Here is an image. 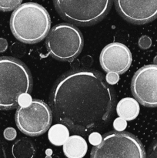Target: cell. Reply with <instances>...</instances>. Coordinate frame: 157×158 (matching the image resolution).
Listing matches in <instances>:
<instances>
[{
	"label": "cell",
	"mask_w": 157,
	"mask_h": 158,
	"mask_svg": "<svg viewBox=\"0 0 157 158\" xmlns=\"http://www.w3.org/2000/svg\"><path fill=\"white\" fill-rule=\"evenodd\" d=\"M115 91L101 73L68 71L57 80L49 97L55 120L69 131L86 136L109 124L115 107Z\"/></svg>",
	"instance_id": "cell-1"
},
{
	"label": "cell",
	"mask_w": 157,
	"mask_h": 158,
	"mask_svg": "<svg viewBox=\"0 0 157 158\" xmlns=\"http://www.w3.org/2000/svg\"><path fill=\"white\" fill-rule=\"evenodd\" d=\"M29 68L12 57H0V109L12 110L19 105L20 97L32 89Z\"/></svg>",
	"instance_id": "cell-2"
},
{
	"label": "cell",
	"mask_w": 157,
	"mask_h": 158,
	"mask_svg": "<svg viewBox=\"0 0 157 158\" xmlns=\"http://www.w3.org/2000/svg\"><path fill=\"white\" fill-rule=\"evenodd\" d=\"M50 26L49 12L38 3H23L11 15L12 34L20 42L27 44H35L44 40L50 30Z\"/></svg>",
	"instance_id": "cell-3"
},
{
	"label": "cell",
	"mask_w": 157,
	"mask_h": 158,
	"mask_svg": "<svg viewBox=\"0 0 157 158\" xmlns=\"http://www.w3.org/2000/svg\"><path fill=\"white\" fill-rule=\"evenodd\" d=\"M53 4L60 16L65 20L78 26H86L101 21L109 13L112 2L109 0H55Z\"/></svg>",
	"instance_id": "cell-4"
},
{
	"label": "cell",
	"mask_w": 157,
	"mask_h": 158,
	"mask_svg": "<svg viewBox=\"0 0 157 158\" xmlns=\"http://www.w3.org/2000/svg\"><path fill=\"white\" fill-rule=\"evenodd\" d=\"M90 158H146L144 147L133 134L123 131L105 134L91 151Z\"/></svg>",
	"instance_id": "cell-5"
},
{
	"label": "cell",
	"mask_w": 157,
	"mask_h": 158,
	"mask_svg": "<svg viewBox=\"0 0 157 158\" xmlns=\"http://www.w3.org/2000/svg\"><path fill=\"white\" fill-rule=\"evenodd\" d=\"M83 37L76 26L60 23L49 30L46 40L48 51L59 61H72L78 56L83 47Z\"/></svg>",
	"instance_id": "cell-6"
},
{
	"label": "cell",
	"mask_w": 157,
	"mask_h": 158,
	"mask_svg": "<svg viewBox=\"0 0 157 158\" xmlns=\"http://www.w3.org/2000/svg\"><path fill=\"white\" fill-rule=\"evenodd\" d=\"M15 120L21 132L30 137H37L49 130L52 113L45 102L34 100L26 106H20L17 109Z\"/></svg>",
	"instance_id": "cell-7"
},
{
	"label": "cell",
	"mask_w": 157,
	"mask_h": 158,
	"mask_svg": "<svg viewBox=\"0 0 157 158\" xmlns=\"http://www.w3.org/2000/svg\"><path fill=\"white\" fill-rule=\"evenodd\" d=\"M131 90L140 104L157 107V66L146 65L138 69L132 77Z\"/></svg>",
	"instance_id": "cell-8"
},
{
	"label": "cell",
	"mask_w": 157,
	"mask_h": 158,
	"mask_svg": "<svg viewBox=\"0 0 157 158\" xmlns=\"http://www.w3.org/2000/svg\"><path fill=\"white\" fill-rule=\"evenodd\" d=\"M114 3L118 13L129 23L137 25L146 24L157 18V1L155 0H116Z\"/></svg>",
	"instance_id": "cell-9"
},
{
	"label": "cell",
	"mask_w": 157,
	"mask_h": 158,
	"mask_svg": "<svg viewBox=\"0 0 157 158\" xmlns=\"http://www.w3.org/2000/svg\"><path fill=\"white\" fill-rule=\"evenodd\" d=\"M132 53L123 43H109L103 48L99 56V62L103 70L123 74L129 69L132 63Z\"/></svg>",
	"instance_id": "cell-10"
},
{
	"label": "cell",
	"mask_w": 157,
	"mask_h": 158,
	"mask_svg": "<svg viewBox=\"0 0 157 158\" xmlns=\"http://www.w3.org/2000/svg\"><path fill=\"white\" fill-rule=\"evenodd\" d=\"M63 153L68 158H83L87 153L88 145L81 136L73 135L63 144Z\"/></svg>",
	"instance_id": "cell-11"
},
{
	"label": "cell",
	"mask_w": 157,
	"mask_h": 158,
	"mask_svg": "<svg viewBox=\"0 0 157 158\" xmlns=\"http://www.w3.org/2000/svg\"><path fill=\"white\" fill-rule=\"evenodd\" d=\"M139 105L135 99L126 97L120 100L116 106V112L119 118L126 121L132 120L139 114Z\"/></svg>",
	"instance_id": "cell-12"
},
{
	"label": "cell",
	"mask_w": 157,
	"mask_h": 158,
	"mask_svg": "<svg viewBox=\"0 0 157 158\" xmlns=\"http://www.w3.org/2000/svg\"><path fill=\"white\" fill-rule=\"evenodd\" d=\"M35 154V146L26 138L17 140L12 146V155L14 158H32Z\"/></svg>",
	"instance_id": "cell-13"
},
{
	"label": "cell",
	"mask_w": 157,
	"mask_h": 158,
	"mask_svg": "<svg viewBox=\"0 0 157 158\" xmlns=\"http://www.w3.org/2000/svg\"><path fill=\"white\" fill-rule=\"evenodd\" d=\"M48 137L52 144L62 146L69 137V131L64 125L57 123L49 130Z\"/></svg>",
	"instance_id": "cell-14"
},
{
	"label": "cell",
	"mask_w": 157,
	"mask_h": 158,
	"mask_svg": "<svg viewBox=\"0 0 157 158\" xmlns=\"http://www.w3.org/2000/svg\"><path fill=\"white\" fill-rule=\"evenodd\" d=\"M22 5V0H8V1H0V10L3 12L16 9Z\"/></svg>",
	"instance_id": "cell-15"
},
{
	"label": "cell",
	"mask_w": 157,
	"mask_h": 158,
	"mask_svg": "<svg viewBox=\"0 0 157 158\" xmlns=\"http://www.w3.org/2000/svg\"><path fill=\"white\" fill-rule=\"evenodd\" d=\"M127 127V123L126 120H124L122 118H116L113 122V127L115 130V131L119 132H123Z\"/></svg>",
	"instance_id": "cell-16"
},
{
	"label": "cell",
	"mask_w": 157,
	"mask_h": 158,
	"mask_svg": "<svg viewBox=\"0 0 157 158\" xmlns=\"http://www.w3.org/2000/svg\"><path fill=\"white\" fill-rule=\"evenodd\" d=\"M152 44V40L147 35H143L139 40V46L142 49H149Z\"/></svg>",
	"instance_id": "cell-17"
},
{
	"label": "cell",
	"mask_w": 157,
	"mask_h": 158,
	"mask_svg": "<svg viewBox=\"0 0 157 158\" xmlns=\"http://www.w3.org/2000/svg\"><path fill=\"white\" fill-rule=\"evenodd\" d=\"M16 135H17L16 131L12 127L6 128V129L4 131V132H3V136H4V137L7 140H9V141L13 140L16 137Z\"/></svg>",
	"instance_id": "cell-18"
},
{
	"label": "cell",
	"mask_w": 157,
	"mask_h": 158,
	"mask_svg": "<svg viewBox=\"0 0 157 158\" xmlns=\"http://www.w3.org/2000/svg\"><path fill=\"white\" fill-rule=\"evenodd\" d=\"M147 158H157V138L152 142L150 148H149Z\"/></svg>",
	"instance_id": "cell-19"
},
{
	"label": "cell",
	"mask_w": 157,
	"mask_h": 158,
	"mask_svg": "<svg viewBox=\"0 0 157 158\" xmlns=\"http://www.w3.org/2000/svg\"><path fill=\"white\" fill-rule=\"evenodd\" d=\"M89 140L91 144L97 146V145H99L100 143H101L102 137L99 133L94 132V133H92V134L89 135Z\"/></svg>",
	"instance_id": "cell-20"
},
{
	"label": "cell",
	"mask_w": 157,
	"mask_h": 158,
	"mask_svg": "<svg viewBox=\"0 0 157 158\" xmlns=\"http://www.w3.org/2000/svg\"><path fill=\"white\" fill-rule=\"evenodd\" d=\"M119 75L116 73H109L106 75V83L110 85L115 84L119 81Z\"/></svg>",
	"instance_id": "cell-21"
},
{
	"label": "cell",
	"mask_w": 157,
	"mask_h": 158,
	"mask_svg": "<svg viewBox=\"0 0 157 158\" xmlns=\"http://www.w3.org/2000/svg\"><path fill=\"white\" fill-rule=\"evenodd\" d=\"M8 48V43L4 39H0V52L6 51Z\"/></svg>",
	"instance_id": "cell-22"
},
{
	"label": "cell",
	"mask_w": 157,
	"mask_h": 158,
	"mask_svg": "<svg viewBox=\"0 0 157 158\" xmlns=\"http://www.w3.org/2000/svg\"><path fill=\"white\" fill-rule=\"evenodd\" d=\"M0 158H7L4 144H3L1 138H0Z\"/></svg>",
	"instance_id": "cell-23"
},
{
	"label": "cell",
	"mask_w": 157,
	"mask_h": 158,
	"mask_svg": "<svg viewBox=\"0 0 157 158\" xmlns=\"http://www.w3.org/2000/svg\"><path fill=\"white\" fill-rule=\"evenodd\" d=\"M154 65L157 66V56L154 58Z\"/></svg>",
	"instance_id": "cell-24"
}]
</instances>
